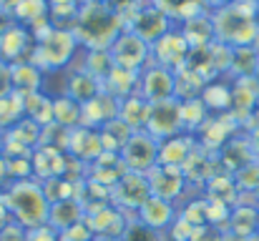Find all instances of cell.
Here are the masks:
<instances>
[{
  "mask_svg": "<svg viewBox=\"0 0 259 241\" xmlns=\"http://www.w3.org/2000/svg\"><path fill=\"white\" fill-rule=\"evenodd\" d=\"M10 18L20 23L23 28H28L30 33H35L51 23V3L48 0H20V5L13 10Z\"/></svg>",
  "mask_w": 259,
  "mask_h": 241,
  "instance_id": "cell-23",
  "label": "cell"
},
{
  "mask_svg": "<svg viewBox=\"0 0 259 241\" xmlns=\"http://www.w3.org/2000/svg\"><path fill=\"white\" fill-rule=\"evenodd\" d=\"M227 234L249 239L259 234V209L254 206H234L229 214V224H227Z\"/></svg>",
  "mask_w": 259,
  "mask_h": 241,
  "instance_id": "cell-27",
  "label": "cell"
},
{
  "mask_svg": "<svg viewBox=\"0 0 259 241\" xmlns=\"http://www.w3.org/2000/svg\"><path fill=\"white\" fill-rule=\"evenodd\" d=\"M30 51H33V33L23 28L20 23L13 20L0 30V61L5 63L28 61Z\"/></svg>",
  "mask_w": 259,
  "mask_h": 241,
  "instance_id": "cell-13",
  "label": "cell"
},
{
  "mask_svg": "<svg viewBox=\"0 0 259 241\" xmlns=\"http://www.w3.org/2000/svg\"><path fill=\"white\" fill-rule=\"evenodd\" d=\"M23 111H25V118L35 121L40 128L53 126V98L48 93L38 90V93L23 95Z\"/></svg>",
  "mask_w": 259,
  "mask_h": 241,
  "instance_id": "cell-30",
  "label": "cell"
},
{
  "mask_svg": "<svg viewBox=\"0 0 259 241\" xmlns=\"http://www.w3.org/2000/svg\"><path fill=\"white\" fill-rule=\"evenodd\" d=\"M123 33L121 18L111 10V5L103 3H81L78 20L73 28V35L88 51H108L113 40Z\"/></svg>",
  "mask_w": 259,
  "mask_h": 241,
  "instance_id": "cell-2",
  "label": "cell"
},
{
  "mask_svg": "<svg viewBox=\"0 0 259 241\" xmlns=\"http://www.w3.org/2000/svg\"><path fill=\"white\" fill-rule=\"evenodd\" d=\"M199 98L206 106V111H211V113L224 116V113L232 111V85L224 83V80H217V78L209 80Z\"/></svg>",
  "mask_w": 259,
  "mask_h": 241,
  "instance_id": "cell-28",
  "label": "cell"
},
{
  "mask_svg": "<svg viewBox=\"0 0 259 241\" xmlns=\"http://www.w3.org/2000/svg\"><path fill=\"white\" fill-rule=\"evenodd\" d=\"M237 188H247V191L259 188V161H252L242 171H237Z\"/></svg>",
  "mask_w": 259,
  "mask_h": 241,
  "instance_id": "cell-41",
  "label": "cell"
},
{
  "mask_svg": "<svg viewBox=\"0 0 259 241\" xmlns=\"http://www.w3.org/2000/svg\"><path fill=\"white\" fill-rule=\"evenodd\" d=\"M93 241H121V239H93Z\"/></svg>",
  "mask_w": 259,
  "mask_h": 241,
  "instance_id": "cell-56",
  "label": "cell"
},
{
  "mask_svg": "<svg viewBox=\"0 0 259 241\" xmlns=\"http://www.w3.org/2000/svg\"><path fill=\"white\" fill-rule=\"evenodd\" d=\"M8 221H13V219H10V209H8V201H5V191H0V229Z\"/></svg>",
  "mask_w": 259,
  "mask_h": 241,
  "instance_id": "cell-49",
  "label": "cell"
},
{
  "mask_svg": "<svg viewBox=\"0 0 259 241\" xmlns=\"http://www.w3.org/2000/svg\"><path fill=\"white\" fill-rule=\"evenodd\" d=\"M249 149H252V154H254V159L259 161V126H257V131L249 136Z\"/></svg>",
  "mask_w": 259,
  "mask_h": 241,
  "instance_id": "cell-50",
  "label": "cell"
},
{
  "mask_svg": "<svg viewBox=\"0 0 259 241\" xmlns=\"http://www.w3.org/2000/svg\"><path fill=\"white\" fill-rule=\"evenodd\" d=\"M189 53H191V48L179 28H171L166 35H161L156 43H151V63L169 68V71H179L186 63Z\"/></svg>",
  "mask_w": 259,
  "mask_h": 241,
  "instance_id": "cell-11",
  "label": "cell"
},
{
  "mask_svg": "<svg viewBox=\"0 0 259 241\" xmlns=\"http://www.w3.org/2000/svg\"><path fill=\"white\" fill-rule=\"evenodd\" d=\"M151 196L164 199V201H179L181 194L186 191V173L184 168H174V166H156L146 173Z\"/></svg>",
  "mask_w": 259,
  "mask_h": 241,
  "instance_id": "cell-12",
  "label": "cell"
},
{
  "mask_svg": "<svg viewBox=\"0 0 259 241\" xmlns=\"http://www.w3.org/2000/svg\"><path fill=\"white\" fill-rule=\"evenodd\" d=\"M86 3H103V5H108L111 0H86Z\"/></svg>",
  "mask_w": 259,
  "mask_h": 241,
  "instance_id": "cell-54",
  "label": "cell"
},
{
  "mask_svg": "<svg viewBox=\"0 0 259 241\" xmlns=\"http://www.w3.org/2000/svg\"><path fill=\"white\" fill-rule=\"evenodd\" d=\"M20 5V0H0V10H5V13H10L13 15V10Z\"/></svg>",
  "mask_w": 259,
  "mask_h": 241,
  "instance_id": "cell-51",
  "label": "cell"
},
{
  "mask_svg": "<svg viewBox=\"0 0 259 241\" xmlns=\"http://www.w3.org/2000/svg\"><path fill=\"white\" fill-rule=\"evenodd\" d=\"M196 149H199V143L191 133H179L174 138H166V141L159 143V166L184 168Z\"/></svg>",
  "mask_w": 259,
  "mask_h": 241,
  "instance_id": "cell-20",
  "label": "cell"
},
{
  "mask_svg": "<svg viewBox=\"0 0 259 241\" xmlns=\"http://www.w3.org/2000/svg\"><path fill=\"white\" fill-rule=\"evenodd\" d=\"M232 3H234V0H232Z\"/></svg>",
  "mask_w": 259,
  "mask_h": 241,
  "instance_id": "cell-60",
  "label": "cell"
},
{
  "mask_svg": "<svg viewBox=\"0 0 259 241\" xmlns=\"http://www.w3.org/2000/svg\"><path fill=\"white\" fill-rule=\"evenodd\" d=\"M121 161H123L126 171L146 176L151 168L159 166V141L146 131L134 133L128 138V143L123 146V151H121Z\"/></svg>",
  "mask_w": 259,
  "mask_h": 241,
  "instance_id": "cell-6",
  "label": "cell"
},
{
  "mask_svg": "<svg viewBox=\"0 0 259 241\" xmlns=\"http://www.w3.org/2000/svg\"><path fill=\"white\" fill-rule=\"evenodd\" d=\"M93 231H91V226H88V221L83 219L81 224H76V226H71L68 231H63L61 234V241H93Z\"/></svg>",
  "mask_w": 259,
  "mask_h": 241,
  "instance_id": "cell-43",
  "label": "cell"
},
{
  "mask_svg": "<svg viewBox=\"0 0 259 241\" xmlns=\"http://www.w3.org/2000/svg\"><path fill=\"white\" fill-rule=\"evenodd\" d=\"M121 241H161V234L154 231V229H149V226H144L141 221L131 219L128 226H126V231H123V236H121Z\"/></svg>",
  "mask_w": 259,
  "mask_h": 241,
  "instance_id": "cell-40",
  "label": "cell"
},
{
  "mask_svg": "<svg viewBox=\"0 0 259 241\" xmlns=\"http://www.w3.org/2000/svg\"><path fill=\"white\" fill-rule=\"evenodd\" d=\"M174 25V20L164 13V10H159L154 3H141L139 8H136V13L128 18V23H126V30H131V33H136L139 38H144L149 45L151 43H156L161 35H166Z\"/></svg>",
  "mask_w": 259,
  "mask_h": 241,
  "instance_id": "cell-7",
  "label": "cell"
},
{
  "mask_svg": "<svg viewBox=\"0 0 259 241\" xmlns=\"http://www.w3.org/2000/svg\"><path fill=\"white\" fill-rule=\"evenodd\" d=\"M8 183H10V168H8V159H5V154L0 151V191H5V188H8Z\"/></svg>",
  "mask_w": 259,
  "mask_h": 241,
  "instance_id": "cell-48",
  "label": "cell"
},
{
  "mask_svg": "<svg viewBox=\"0 0 259 241\" xmlns=\"http://www.w3.org/2000/svg\"><path fill=\"white\" fill-rule=\"evenodd\" d=\"M151 196V188H149V181L144 173H131L126 171L116 186L111 188V204L118 206L121 211H139L144 206V201Z\"/></svg>",
  "mask_w": 259,
  "mask_h": 241,
  "instance_id": "cell-8",
  "label": "cell"
},
{
  "mask_svg": "<svg viewBox=\"0 0 259 241\" xmlns=\"http://www.w3.org/2000/svg\"><path fill=\"white\" fill-rule=\"evenodd\" d=\"M81 116H83V106L76 103L73 98H68L66 93L53 98V123L73 131V128L81 126Z\"/></svg>",
  "mask_w": 259,
  "mask_h": 241,
  "instance_id": "cell-31",
  "label": "cell"
},
{
  "mask_svg": "<svg viewBox=\"0 0 259 241\" xmlns=\"http://www.w3.org/2000/svg\"><path fill=\"white\" fill-rule=\"evenodd\" d=\"M68 161L71 156L66 151H56V149H35L33 151V178L40 183L43 181H51V178H58V176H66L68 171Z\"/></svg>",
  "mask_w": 259,
  "mask_h": 241,
  "instance_id": "cell-18",
  "label": "cell"
},
{
  "mask_svg": "<svg viewBox=\"0 0 259 241\" xmlns=\"http://www.w3.org/2000/svg\"><path fill=\"white\" fill-rule=\"evenodd\" d=\"M51 3V8L53 5H71V3H83V0H48Z\"/></svg>",
  "mask_w": 259,
  "mask_h": 241,
  "instance_id": "cell-53",
  "label": "cell"
},
{
  "mask_svg": "<svg viewBox=\"0 0 259 241\" xmlns=\"http://www.w3.org/2000/svg\"><path fill=\"white\" fill-rule=\"evenodd\" d=\"M40 133H43V128L35 123V121H30V118H20L10 131H5V136H10L13 141H18L23 149H28V151H35L38 149V143H40Z\"/></svg>",
  "mask_w": 259,
  "mask_h": 241,
  "instance_id": "cell-36",
  "label": "cell"
},
{
  "mask_svg": "<svg viewBox=\"0 0 259 241\" xmlns=\"http://www.w3.org/2000/svg\"><path fill=\"white\" fill-rule=\"evenodd\" d=\"M191 234H194V226L186 219H181V216H176V221L169 226L171 241H191Z\"/></svg>",
  "mask_w": 259,
  "mask_h": 241,
  "instance_id": "cell-44",
  "label": "cell"
},
{
  "mask_svg": "<svg viewBox=\"0 0 259 241\" xmlns=\"http://www.w3.org/2000/svg\"><path fill=\"white\" fill-rule=\"evenodd\" d=\"M118 106H121V101H116L108 93L96 95L93 101H88L86 106H83L81 126L83 128H93V131H101L106 123H111V121L118 118Z\"/></svg>",
  "mask_w": 259,
  "mask_h": 241,
  "instance_id": "cell-17",
  "label": "cell"
},
{
  "mask_svg": "<svg viewBox=\"0 0 259 241\" xmlns=\"http://www.w3.org/2000/svg\"><path fill=\"white\" fill-rule=\"evenodd\" d=\"M28 239V229H23L18 221H8L0 229V241H25Z\"/></svg>",
  "mask_w": 259,
  "mask_h": 241,
  "instance_id": "cell-45",
  "label": "cell"
},
{
  "mask_svg": "<svg viewBox=\"0 0 259 241\" xmlns=\"http://www.w3.org/2000/svg\"><path fill=\"white\" fill-rule=\"evenodd\" d=\"M25 241H61V234L46 224V226L30 229V231H28V239H25Z\"/></svg>",
  "mask_w": 259,
  "mask_h": 241,
  "instance_id": "cell-46",
  "label": "cell"
},
{
  "mask_svg": "<svg viewBox=\"0 0 259 241\" xmlns=\"http://www.w3.org/2000/svg\"><path fill=\"white\" fill-rule=\"evenodd\" d=\"M88 226L93 231L96 239H121L126 226H128V219H126V211H121L118 206L108 204L93 214L86 216Z\"/></svg>",
  "mask_w": 259,
  "mask_h": 241,
  "instance_id": "cell-14",
  "label": "cell"
},
{
  "mask_svg": "<svg viewBox=\"0 0 259 241\" xmlns=\"http://www.w3.org/2000/svg\"><path fill=\"white\" fill-rule=\"evenodd\" d=\"M5 201L10 209V219L18 221L23 229H38L48 224L51 201L43 191V183L35 178L25 181H10L5 188Z\"/></svg>",
  "mask_w": 259,
  "mask_h": 241,
  "instance_id": "cell-3",
  "label": "cell"
},
{
  "mask_svg": "<svg viewBox=\"0 0 259 241\" xmlns=\"http://www.w3.org/2000/svg\"><path fill=\"white\" fill-rule=\"evenodd\" d=\"M237 128V121L224 113V116H214V118H206V123L194 133L196 143L204 149V151H211V149H224L229 143V136L234 133Z\"/></svg>",
  "mask_w": 259,
  "mask_h": 241,
  "instance_id": "cell-15",
  "label": "cell"
},
{
  "mask_svg": "<svg viewBox=\"0 0 259 241\" xmlns=\"http://www.w3.org/2000/svg\"><path fill=\"white\" fill-rule=\"evenodd\" d=\"M139 78H141V73L123 71V68H116V66H113V71L103 78L101 85H103V93L113 95L116 101H123V98L139 93Z\"/></svg>",
  "mask_w": 259,
  "mask_h": 241,
  "instance_id": "cell-26",
  "label": "cell"
},
{
  "mask_svg": "<svg viewBox=\"0 0 259 241\" xmlns=\"http://www.w3.org/2000/svg\"><path fill=\"white\" fill-rule=\"evenodd\" d=\"M111 53V61L116 68H123V71H134V73H141L149 63H151V45L139 38L136 33L126 30L113 40V45L108 48Z\"/></svg>",
  "mask_w": 259,
  "mask_h": 241,
  "instance_id": "cell-5",
  "label": "cell"
},
{
  "mask_svg": "<svg viewBox=\"0 0 259 241\" xmlns=\"http://www.w3.org/2000/svg\"><path fill=\"white\" fill-rule=\"evenodd\" d=\"M149 113H151V103H149L146 98H141L139 93H134V95L123 98V101H121V106H118V121H123L134 133L146 131Z\"/></svg>",
  "mask_w": 259,
  "mask_h": 241,
  "instance_id": "cell-24",
  "label": "cell"
},
{
  "mask_svg": "<svg viewBox=\"0 0 259 241\" xmlns=\"http://www.w3.org/2000/svg\"><path fill=\"white\" fill-rule=\"evenodd\" d=\"M25 116L23 111V95H18L15 90L0 98V133L10 131L20 118Z\"/></svg>",
  "mask_w": 259,
  "mask_h": 241,
  "instance_id": "cell-37",
  "label": "cell"
},
{
  "mask_svg": "<svg viewBox=\"0 0 259 241\" xmlns=\"http://www.w3.org/2000/svg\"><path fill=\"white\" fill-rule=\"evenodd\" d=\"M159 10H164L174 23H184L199 13H206L201 0H151Z\"/></svg>",
  "mask_w": 259,
  "mask_h": 241,
  "instance_id": "cell-34",
  "label": "cell"
},
{
  "mask_svg": "<svg viewBox=\"0 0 259 241\" xmlns=\"http://www.w3.org/2000/svg\"><path fill=\"white\" fill-rule=\"evenodd\" d=\"M134 136V131L123 123V121H111L101 128V143H103V151L108 154H121L123 146L128 143V138Z\"/></svg>",
  "mask_w": 259,
  "mask_h": 241,
  "instance_id": "cell-33",
  "label": "cell"
},
{
  "mask_svg": "<svg viewBox=\"0 0 259 241\" xmlns=\"http://www.w3.org/2000/svg\"><path fill=\"white\" fill-rule=\"evenodd\" d=\"M13 93V76H10V63L0 61V98Z\"/></svg>",
  "mask_w": 259,
  "mask_h": 241,
  "instance_id": "cell-47",
  "label": "cell"
},
{
  "mask_svg": "<svg viewBox=\"0 0 259 241\" xmlns=\"http://www.w3.org/2000/svg\"><path fill=\"white\" fill-rule=\"evenodd\" d=\"M78 45L81 43L73 35V30H63V28H56L53 23H48L33 33V51H30L28 61L35 63L43 73L63 71L73 61Z\"/></svg>",
  "mask_w": 259,
  "mask_h": 241,
  "instance_id": "cell-4",
  "label": "cell"
},
{
  "mask_svg": "<svg viewBox=\"0 0 259 241\" xmlns=\"http://www.w3.org/2000/svg\"><path fill=\"white\" fill-rule=\"evenodd\" d=\"M71 159L76 161H93L103 154V143H101V131H93V128H73L71 136H68V151H66Z\"/></svg>",
  "mask_w": 259,
  "mask_h": 241,
  "instance_id": "cell-19",
  "label": "cell"
},
{
  "mask_svg": "<svg viewBox=\"0 0 259 241\" xmlns=\"http://www.w3.org/2000/svg\"><path fill=\"white\" fill-rule=\"evenodd\" d=\"M247 241H259V234H254V236H249Z\"/></svg>",
  "mask_w": 259,
  "mask_h": 241,
  "instance_id": "cell-55",
  "label": "cell"
},
{
  "mask_svg": "<svg viewBox=\"0 0 259 241\" xmlns=\"http://www.w3.org/2000/svg\"><path fill=\"white\" fill-rule=\"evenodd\" d=\"M139 95L146 98L151 106L176 98V76H174V71L161 68L156 63H149L141 71V78H139Z\"/></svg>",
  "mask_w": 259,
  "mask_h": 241,
  "instance_id": "cell-9",
  "label": "cell"
},
{
  "mask_svg": "<svg viewBox=\"0 0 259 241\" xmlns=\"http://www.w3.org/2000/svg\"><path fill=\"white\" fill-rule=\"evenodd\" d=\"M0 141H3V133H0Z\"/></svg>",
  "mask_w": 259,
  "mask_h": 241,
  "instance_id": "cell-58",
  "label": "cell"
},
{
  "mask_svg": "<svg viewBox=\"0 0 259 241\" xmlns=\"http://www.w3.org/2000/svg\"><path fill=\"white\" fill-rule=\"evenodd\" d=\"M179 216H181V219H186L194 229H196V226H204V224H209V201H206V199L189 201Z\"/></svg>",
  "mask_w": 259,
  "mask_h": 241,
  "instance_id": "cell-39",
  "label": "cell"
},
{
  "mask_svg": "<svg viewBox=\"0 0 259 241\" xmlns=\"http://www.w3.org/2000/svg\"><path fill=\"white\" fill-rule=\"evenodd\" d=\"M146 133H151L159 143L174 138L179 133H186L181 126V103L171 98L164 103H154L151 113H149V123H146Z\"/></svg>",
  "mask_w": 259,
  "mask_h": 241,
  "instance_id": "cell-10",
  "label": "cell"
},
{
  "mask_svg": "<svg viewBox=\"0 0 259 241\" xmlns=\"http://www.w3.org/2000/svg\"><path fill=\"white\" fill-rule=\"evenodd\" d=\"M237 181L227 178V176H211L206 181V201L222 204V206H234L237 204Z\"/></svg>",
  "mask_w": 259,
  "mask_h": 241,
  "instance_id": "cell-32",
  "label": "cell"
},
{
  "mask_svg": "<svg viewBox=\"0 0 259 241\" xmlns=\"http://www.w3.org/2000/svg\"><path fill=\"white\" fill-rule=\"evenodd\" d=\"M8 23H13V18H10V13H5V10H0V30L8 25Z\"/></svg>",
  "mask_w": 259,
  "mask_h": 241,
  "instance_id": "cell-52",
  "label": "cell"
},
{
  "mask_svg": "<svg viewBox=\"0 0 259 241\" xmlns=\"http://www.w3.org/2000/svg\"><path fill=\"white\" fill-rule=\"evenodd\" d=\"M103 93V85H101V80L93 78L91 73L86 71H78V73H73L68 83H66V95L68 98H73L76 103H81V106H86L88 101H93L96 95H101Z\"/></svg>",
  "mask_w": 259,
  "mask_h": 241,
  "instance_id": "cell-29",
  "label": "cell"
},
{
  "mask_svg": "<svg viewBox=\"0 0 259 241\" xmlns=\"http://www.w3.org/2000/svg\"><path fill=\"white\" fill-rule=\"evenodd\" d=\"M181 103V126H184V131L186 133H196L204 123H206V118H209V111H206V106L201 103V98H191V101H179Z\"/></svg>",
  "mask_w": 259,
  "mask_h": 241,
  "instance_id": "cell-35",
  "label": "cell"
},
{
  "mask_svg": "<svg viewBox=\"0 0 259 241\" xmlns=\"http://www.w3.org/2000/svg\"><path fill=\"white\" fill-rule=\"evenodd\" d=\"M179 30L181 35L186 38L189 48L196 51V48H209L217 35H214V20H211V13H199L184 23H179Z\"/></svg>",
  "mask_w": 259,
  "mask_h": 241,
  "instance_id": "cell-21",
  "label": "cell"
},
{
  "mask_svg": "<svg viewBox=\"0 0 259 241\" xmlns=\"http://www.w3.org/2000/svg\"><path fill=\"white\" fill-rule=\"evenodd\" d=\"M257 111H259V103H257Z\"/></svg>",
  "mask_w": 259,
  "mask_h": 241,
  "instance_id": "cell-59",
  "label": "cell"
},
{
  "mask_svg": "<svg viewBox=\"0 0 259 241\" xmlns=\"http://www.w3.org/2000/svg\"><path fill=\"white\" fill-rule=\"evenodd\" d=\"M136 221H141L144 226L164 234V231H169V226L176 221V206H174L171 201L149 196L144 201V206L136 211Z\"/></svg>",
  "mask_w": 259,
  "mask_h": 241,
  "instance_id": "cell-16",
  "label": "cell"
},
{
  "mask_svg": "<svg viewBox=\"0 0 259 241\" xmlns=\"http://www.w3.org/2000/svg\"><path fill=\"white\" fill-rule=\"evenodd\" d=\"M254 80H257V83H259V66H257V73H254Z\"/></svg>",
  "mask_w": 259,
  "mask_h": 241,
  "instance_id": "cell-57",
  "label": "cell"
},
{
  "mask_svg": "<svg viewBox=\"0 0 259 241\" xmlns=\"http://www.w3.org/2000/svg\"><path fill=\"white\" fill-rule=\"evenodd\" d=\"M86 219V209L81 206L78 199H66V201H56L51 204V211H48V226L56 229L58 234L68 231L71 226L81 224Z\"/></svg>",
  "mask_w": 259,
  "mask_h": 241,
  "instance_id": "cell-22",
  "label": "cell"
},
{
  "mask_svg": "<svg viewBox=\"0 0 259 241\" xmlns=\"http://www.w3.org/2000/svg\"><path fill=\"white\" fill-rule=\"evenodd\" d=\"M83 71L103 83V78L113 71L111 53H108V51H88V61H86V68H83Z\"/></svg>",
  "mask_w": 259,
  "mask_h": 241,
  "instance_id": "cell-38",
  "label": "cell"
},
{
  "mask_svg": "<svg viewBox=\"0 0 259 241\" xmlns=\"http://www.w3.org/2000/svg\"><path fill=\"white\" fill-rule=\"evenodd\" d=\"M227 231L217 224H204V226H196L194 234H191V241H224Z\"/></svg>",
  "mask_w": 259,
  "mask_h": 241,
  "instance_id": "cell-42",
  "label": "cell"
},
{
  "mask_svg": "<svg viewBox=\"0 0 259 241\" xmlns=\"http://www.w3.org/2000/svg\"><path fill=\"white\" fill-rule=\"evenodd\" d=\"M259 5L252 0H234L211 13L214 35L229 48H249L259 40Z\"/></svg>",
  "mask_w": 259,
  "mask_h": 241,
  "instance_id": "cell-1",
  "label": "cell"
},
{
  "mask_svg": "<svg viewBox=\"0 0 259 241\" xmlns=\"http://www.w3.org/2000/svg\"><path fill=\"white\" fill-rule=\"evenodd\" d=\"M10 76H13V90L18 95H30V93H38L40 85H43V71L30 63V61H18V63H10Z\"/></svg>",
  "mask_w": 259,
  "mask_h": 241,
  "instance_id": "cell-25",
  "label": "cell"
}]
</instances>
